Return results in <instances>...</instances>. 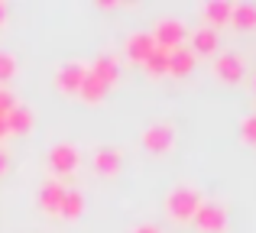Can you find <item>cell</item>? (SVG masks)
Returning a JSON list of instances; mask_svg holds the SVG:
<instances>
[{"instance_id": "cell-26", "label": "cell", "mask_w": 256, "mask_h": 233, "mask_svg": "<svg viewBox=\"0 0 256 233\" xmlns=\"http://www.w3.org/2000/svg\"><path fill=\"white\" fill-rule=\"evenodd\" d=\"M6 136V117H0V139Z\"/></svg>"}, {"instance_id": "cell-22", "label": "cell", "mask_w": 256, "mask_h": 233, "mask_svg": "<svg viewBox=\"0 0 256 233\" xmlns=\"http://www.w3.org/2000/svg\"><path fill=\"white\" fill-rule=\"evenodd\" d=\"M13 107H16V97H13L6 88H0V117H6Z\"/></svg>"}, {"instance_id": "cell-17", "label": "cell", "mask_w": 256, "mask_h": 233, "mask_svg": "<svg viewBox=\"0 0 256 233\" xmlns=\"http://www.w3.org/2000/svg\"><path fill=\"white\" fill-rule=\"evenodd\" d=\"M78 94H82L88 104H100V101H104V94H107V84L100 81L98 75H91V71H88L84 81H82V88H78Z\"/></svg>"}, {"instance_id": "cell-1", "label": "cell", "mask_w": 256, "mask_h": 233, "mask_svg": "<svg viewBox=\"0 0 256 233\" xmlns=\"http://www.w3.org/2000/svg\"><path fill=\"white\" fill-rule=\"evenodd\" d=\"M201 191L194 188V185H175L169 191V198H166V211H169V217L175 221H192L194 211L201 208Z\"/></svg>"}, {"instance_id": "cell-9", "label": "cell", "mask_w": 256, "mask_h": 233, "mask_svg": "<svg viewBox=\"0 0 256 233\" xmlns=\"http://www.w3.org/2000/svg\"><path fill=\"white\" fill-rule=\"evenodd\" d=\"M62 198H65V185L58 182V178L42 182V188H39V208H42L46 214H58V211H62Z\"/></svg>"}, {"instance_id": "cell-8", "label": "cell", "mask_w": 256, "mask_h": 233, "mask_svg": "<svg viewBox=\"0 0 256 233\" xmlns=\"http://www.w3.org/2000/svg\"><path fill=\"white\" fill-rule=\"evenodd\" d=\"M230 10H234V3H230V0H208V3L201 6V19H204V26H208V29H214V32H218L220 26H227V23H230Z\"/></svg>"}, {"instance_id": "cell-12", "label": "cell", "mask_w": 256, "mask_h": 233, "mask_svg": "<svg viewBox=\"0 0 256 233\" xmlns=\"http://www.w3.org/2000/svg\"><path fill=\"white\" fill-rule=\"evenodd\" d=\"M188 49L194 52V58L198 55H214L218 52V32L208 29V26H198V29L192 32V45Z\"/></svg>"}, {"instance_id": "cell-14", "label": "cell", "mask_w": 256, "mask_h": 233, "mask_svg": "<svg viewBox=\"0 0 256 233\" xmlns=\"http://www.w3.org/2000/svg\"><path fill=\"white\" fill-rule=\"evenodd\" d=\"M88 71H91V75H98L100 81H104L107 88H110V84L117 81V75H120V65H117V58H114V55L100 52V55L91 62V68H88Z\"/></svg>"}, {"instance_id": "cell-21", "label": "cell", "mask_w": 256, "mask_h": 233, "mask_svg": "<svg viewBox=\"0 0 256 233\" xmlns=\"http://www.w3.org/2000/svg\"><path fill=\"white\" fill-rule=\"evenodd\" d=\"M240 133H244L246 143H256V114L244 117V123H240Z\"/></svg>"}, {"instance_id": "cell-15", "label": "cell", "mask_w": 256, "mask_h": 233, "mask_svg": "<svg viewBox=\"0 0 256 233\" xmlns=\"http://www.w3.org/2000/svg\"><path fill=\"white\" fill-rule=\"evenodd\" d=\"M32 110L26 104H16V107L6 114V133H30L32 130Z\"/></svg>"}, {"instance_id": "cell-4", "label": "cell", "mask_w": 256, "mask_h": 233, "mask_svg": "<svg viewBox=\"0 0 256 233\" xmlns=\"http://www.w3.org/2000/svg\"><path fill=\"white\" fill-rule=\"evenodd\" d=\"M78 162H82V149L75 143H56L49 149V169L56 175H72L78 169Z\"/></svg>"}, {"instance_id": "cell-10", "label": "cell", "mask_w": 256, "mask_h": 233, "mask_svg": "<svg viewBox=\"0 0 256 233\" xmlns=\"http://www.w3.org/2000/svg\"><path fill=\"white\" fill-rule=\"evenodd\" d=\"M120 165H124V152L117 146H98L94 149V169L104 172V175H117Z\"/></svg>"}, {"instance_id": "cell-16", "label": "cell", "mask_w": 256, "mask_h": 233, "mask_svg": "<svg viewBox=\"0 0 256 233\" xmlns=\"http://www.w3.org/2000/svg\"><path fill=\"white\" fill-rule=\"evenodd\" d=\"M230 26L237 29H256V3H234L230 10Z\"/></svg>"}, {"instance_id": "cell-11", "label": "cell", "mask_w": 256, "mask_h": 233, "mask_svg": "<svg viewBox=\"0 0 256 233\" xmlns=\"http://www.w3.org/2000/svg\"><path fill=\"white\" fill-rule=\"evenodd\" d=\"M156 49V42H152V32H130V36H126V55L133 58V62H140L143 65L146 62V55H150V52Z\"/></svg>"}, {"instance_id": "cell-20", "label": "cell", "mask_w": 256, "mask_h": 233, "mask_svg": "<svg viewBox=\"0 0 256 233\" xmlns=\"http://www.w3.org/2000/svg\"><path fill=\"white\" fill-rule=\"evenodd\" d=\"M13 75H16V58H13L10 52H4V49H0V84H4V81H10Z\"/></svg>"}, {"instance_id": "cell-7", "label": "cell", "mask_w": 256, "mask_h": 233, "mask_svg": "<svg viewBox=\"0 0 256 233\" xmlns=\"http://www.w3.org/2000/svg\"><path fill=\"white\" fill-rule=\"evenodd\" d=\"M84 75H88V65H84V62H65L62 68L56 71V84H58V91H62V94H75V91L82 88Z\"/></svg>"}, {"instance_id": "cell-2", "label": "cell", "mask_w": 256, "mask_h": 233, "mask_svg": "<svg viewBox=\"0 0 256 233\" xmlns=\"http://www.w3.org/2000/svg\"><path fill=\"white\" fill-rule=\"evenodd\" d=\"M185 36H188V29H185V23L182 19H175V16H162L156 26H152V42L159 45V49H178L182 42H185Z\"/></svg>"}, {"instance_id": "cell-3", "label": "cell", "mask_w": 256, "mask_h": 233, "mask_svg": "<svg viewBox=\"0 0 256 233\" xmlns=\"http://www.w3.org/2000/svg\"><path fill=\"white\" fill-rule=\"evenodd\" d=\"M194 227L201 233H224L227 227V208L218 201H201V208L194 211Z\"/></svg>"}, {"instance_id": "cell-24", "label": "cell", "mask_w": 256, "mask_h": 233, "mask_svg": "<svg viewBox=\"0 0 256 233\" xmlns=\"http://www.w3.org/2000/svg\"><path fill=\"white\" fill-rule=\"evenodd\" d=\"M6 162H10V152H6V149H0V175L6 172Z\"/></svg>"}, {"instance_id": "cell-18", "label": "cell", "mask_w": 256, "mask_h": 233, "mask_svg": "<svg viewBox=\"0 0 256 233\" xmlns=\"http://www.w3.org/2000/svg\"><path fill=\"white\" fill-rule=\"evenodd\" d=\"M143 68L150 71L152 78H159V75H169V49H152L150 55H146V62H143Z\"/></svg>"}, {"instance_id": "cell-23", "label": "cell", "mask_w": 256, "mask_h": 233, "mask_svg": "<svg viewBox=\"0 0 256 233\" xmlns=\"http://www.w3.org/2000/svg\"><path fill=\"white\" fill-rule=\"evenodd\" d=\"M133 233H162V230H159L156 224H140V227L133 230Z\"/></svg>"}, {"instance_id": "cell-19", "label": "cell", "mask_w": 256, "mask_h": 233, "mask_svg": "<svg viewBox=\"0 0 256 233\" xmlns=\"http://www.w3.org/2000/svg\"><path fill=\"white\" fill-rule=\"evenodd\" d=\"M84 211V195L78 188H65V198H62V211L58 214L62 217H68V221H75L78 214Z\"/></svg>"}, {"instance_id": "cell-5", "label": "cell", "mask_w": 256, "mask_h": 233, "mask_svg": "<svg viewBox=\"0 0 256 233\" xmlns=\"http://www.w3.org/2000/svg\"><path fill=\"white\" fill-rule=\"evenodd\" d=\"M246 71V62L240 52H218V58H214V75L220 78V81H240Z\"/></svg>"}, {"instance_id": "cell-13", "label": "cell", "mask_w": 256, "mask_h": 233, "mask_svg": "<svg viewBox=\"0 0 256 233\" xmlns=\"http://www.w3.org/2000/svg\"><path fill=\"white\" fill-rule=\"evenodd\" d=\"M192 68H194V52L188 45H178V49L169 52V75L185 78V75H192Z\"/></svg>"}, {"instance_id": "cell-6", "label": "cell", "mask_w": 256, "mask_h": 233, "mask_svg": "<svg viewBox=\"0 0 256 233\" xmlns=\"http://www.w3.org/2000/svg\"><path fill=\"white\" fill-rule=\"evenodd\" d=\"M143 146L152 152H169L175 146V126L172 123H150L143 130Z\"/></svg>"}, {"instance_id": "cell-25", "label": "cell", "mask_w": 256, "mask_h": 233, "mask_svg": "<svg viewBox=\"0 0 256 233\" xmlns=\"http://www.w3.org/2000/svg\"><path fill=\"white\" fill-rule=\"evenodd\" d=\"M4 19H6V3L0 0V26H4Z\"/></svg>"}]
</instances>
